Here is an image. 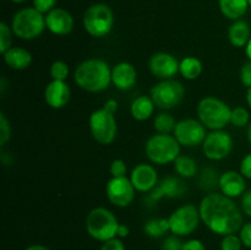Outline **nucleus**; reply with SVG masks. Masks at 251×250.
I'll list each match as a JSON object with an SVG mask.
<instances>
[{"instance_id":"1","label":"nucleus","mask_w":251,"mask_h":250,"mask_svg":"<svg viewBox=\"0 0 251 250\" xmlns=\"http://www.w3.org/2000/svg\"><path fill=\"white\" fill-rule=\"evenodd\" d=\"M201 221L210 230L220 235L234 234L243 227V215L239 206L232 198L223 194L212 193L201 200L200 206Z\"/></svg>"},{"instance_id":"2","label":"nucleus","mask_w":251,"mask_h":250,"mask_svg":"<svg viewBox=\"0 0 251 250\" xmlns=\"http://www.w3.org/2000/svg\"><path fill=\"white\" fill-rule=\"evenodd\" d=\"M74 78L77 86L88 92H102L112 82V70L102 59H87L78 64Z\"/></svg>"},{"instance_id":"3","label":"nucleus","mask_w":251,"mask_h":250,"mask_svg":"<svg viewBox=\"0 0 251 250\" xmlns=\"http://www.w3.org/2000/svg\"><path fill=\"white\" fill-rule=\"evenodd\" d=\"M232 109L223 100L216 97H205L199 102V120L206 126V129L222 130L230 123Z\"/></svg>"},{"instance_id":"4","label":"nucleus","mask_w":251,"mask_h":250,"mask_svg":"<svg viewBox=\"0 0 251 250\" xmlns=\"http://www.w3.org/2000/svg\"><path fill=\"white\" fill-rule=\"evenodd\" d=\"M118 227L119 223L114 213L104 207L93 208L86 218V229L88 234L93 239L103 243L117 237Z\"/></svg>"},{"instance_id":"5","label":"nucleus","mask_w":251,"mask_h":250,"mask_svg":"<svg viewBox=\"0 0 251 250\" xmlns=\"http://www.w3.org/2000/svg\"><path fill=\"white\" fill-rule=\"evenodd\" d=\"M46 27V16L34 7H25L17 11L11 22L15 36L26 41L41 36Z\"/></svg>"},{"instance_id":"6","label":"nucleus","mask_w":251,"mask_h":250,"mask_svg":"<svg viewBox=\"0 0 251 250\" xmlns=\"http://www.w3.org/2000/svg\"><path fill=\"white\" fill-rule=\"evenodd\" d=\"M180 146L174 135L156 134L146 142V154L152 163L168 164L180 156Z\"/></svg>"},{"instance_id":"7","label":"nucleus","mask_w":251,"mask_h":250,"mask_svg":"<svg viewBox=\"0 0 251 250\" xmlns=\"http://www.w3.org/2000/svg\"><path fill=\"white\" fill-rule=\"evenodd\" d=\"M83 27L90 36L102 38L110 33L114 26V14L105 4H95L83 15Z\"/></svg>"},{"instance_id":"8","label":"nucleus","mask_w":251,"mask_h":250,"mask_svg":"<svg viewBox=\"0 0 251 250\" xmlns=\"http://www.w3.org/2000/svg\"><path fill=\"white\" fill-rule=\"evenodd\" d=\"M90 130L93 139L100 145H110L117 137L118 125L114 113L104 107L95 110L90 115Z\"/></svg>"},{"instance_id":"9","label":"nucleus","mask_w":251,"mask_h":250,"mask_svg":"<svg viewBox=\"0 0 251 250\" xmlns=\"http://www.w3.org/2000/svg\"><path fill=\"white\" fill-rule=\"evenodd\" d=\"M185 87L179 81L163 80L151 88V98L161 109H172L183 100Z\"/></svg>"},{"instance_id":"10","label":"nucleus","mask_w":251,"mask_h":250,"mask_svg":"<svg viewBox=\"0 0 251 250\" xmlns=\"http://www.w3.org/2000/svg\"><path fill=\"white\" fill-rule=\"evenodd\" d=\"M169 225H171V232L178 237L189 235L196 230L199 227L201 217L200 211L195 205L186 203L180 206L173 211L169 216Z\"/></svg>"},{"instance_id":"11","label":"nucleus","mask_w":251,"mask_h":250,"mask_svg":"<svg viewBox=\"0 0 251 250\" xmlns=\"http://www.w3.org/2000/svg\"><path fill=\"white\" fill-rule=\"evenodd\" d=\"M233 149V139L223 130H212L202 142V151L211 161H222L229 156Z\"/></svg>"},{"instance_id":"12","label":"nucleus","mask_w":251,"mask_h":250,"mask_svg":"<svg viewBox=\"0 0 251 250\" xmlns=\"http://www.w3.org/2000/svg\"><path fill=\"white\" fill-rule=\"evenodd\" d=\"M174 137L181 146L194 147L202 145L206 139V126L196 119H184L176 123L173 131Z\"/></svg>"},{"instance_id":"13","label":"nucleus","mask_w":251,"mask_h":250,"mask_svg":"<svg viewBox=\"0 0 251 250\" xmlns=\"http://www.w3.org/2000/svg\"><path fill=\"white\" fill-rule=\"evenodd\" d=\"M135 186L127 176L112 178L107 184L105 193L107 198L113 205L118 207H126L135 199Z\"/></svg>"},{"instance_id":"14","label":"nucleus","mask_w":251,"mask_h":250,"mask_svg":"<svg viewBox=\"0 0 251 250\" xmlns=\"http://www.w3.org/2000/svg\"><path fill=\"white\" fill-rule=\"evenodd\" d=\"M179 65L180 61L176 60V56L164 51L153 54L149 61V68L152 75L162 80L173 78L179 73Z\"/></svg>"},{"instance_id":"15","label":"nucleus","mask_w":251,"mask_h":250,"mask_svg":"<svg viewBox=\"0 0 251 250\" xmlns=\"http://www.w3.org/2000/svg\"><path fill=\"white\" fill-rule=\"evenodd\" d=\"M186 186L181 179L176 178V176H167V178L162 179L156 188L151 191L150 194L149 201L151 202H156L161 199H176L181 198L185 194Z\"/></svg>"},{"instance_id":"16","label":"nucleus","mask_w":251,"mask_h":250,"mask_svg":"<svg viewBox=\"0 0 251 250\" xmlns=\"http://www.w3.org/2000/svg\"><path fill=\"white\" fill-rule=\"evenodd\" d=\"M130 180L137 191L149 193L153 190L158 184V174L151 164L141 163L132 169Z\"/></svg>"},{"instance_id":"17","label":"nucleus","mask_w":251,"mask_h":250,"mask_svg":"<svg viewBox=\"0 0 251 250\" xmlns=\"http://www.w3.org/2000/svg\"><path fill=\"white\" fill-rule=\"evenodd\" d=\"M46 25L53 34L66 36L74 28V17L65 9L55 7L46 15Z\"/></svg>"},{"instance_id":"18","label":"nucleus","mask_w":251,"mask_h":250,"mask_svg":"<svg viewBox=\"0 0 251 250\" xmlns=\"http://www.w3.org/2000/svg\"><path fill=\"white\" fill-rule=\"evenodd\" d=\"M218 186L223 195L233 199L244 195L247 181H245V176L240 172L227 171L220 175Z\"/></svg>"},{"instance_id":"19","label":"nucleus","mask_w":251,"mask_h":250,"mask_svg":"<svg viewBox=\"0 0 251 250\" xmlns=\"http://www.w3.org/2000/svg\"><path fill=\"white\" fill-rule=\"evenodd\" d=\"M71 91L65 81L53 80L47 85L44 90V100L49 107L54 109H60L65 107L70 100Z\"/></svg>"},{"instance_id":"20","label":"nucleus","mask_w":251,"mask_h":250,"mask_svg":"<svg viewBox=\"0 0 251 250\" xmlns=\"http://www.w3.org/2000/svg\"><path fill=\"white\" fill-rule=\"evenodd\" d=\"M137 81L136 69L127 61H122L112 69V82L122 91L130 90Z\"/></svg>"},{"instance_id":"21","label":"nucleus","mask_w":251,"mask_h":250,"mask_svg":"<svg viewBox=\"0 0 251 250\" xmlns=\"http://www.w3.org/2000/svg\"><path fill=\"white\" fill-rule=\"evenodd\" d=\"M4 61L14 70H25L32 63V55L27 49L21 47H11L2 54Z\"/></svg>"},{"instance_id":"22","label":"nucleus","mask_w":251,"mask_h":250,"mask_svg":"<svg viewBox=\"0 0 251 250\" xmlns=\"http://www.w3.org/2000/svg\"><path fill=\"white\" fill-rule=\"evenodd\" d=\"M228 38H229L232 46L237 47V48L247 47V44L251 39L249 24L247 21H243V20H235L228 29Z\"/></svg>"},{"instance_id":"23","label":"nucleus","mask_w":251,"mask_h":250,"mask_svg":"<svg viewBox=\"0 0 251 250\" xmlns=\"http://www.w3.org/2000/svg\"><path fill=\"white\" fill-rule=\"evenodd\" d=\"M154 102L152 100L151 97L149 96H140V97L135 98L130 107V112H131L132 118L139 122H145V120L150 119L154 112Z\"/></svg>"},{"instance_id":"24","label":"nucleus","mask_w":251,"mask_h":250,"mask_svg":"<svg viewBox=\"0 0 251 250\" xmlns=\"http://www.w3.org/2000/svg\"><path fill=\"white\" fill-rule=\"evenodd\" d=\"M220 10L227 19L239 20L244 16L249 7L248 0H218Z\"/></svg>"},{"instance_id":"25","label":"nucleus","mask_w":251,"mask_h":250,"mask_svg":"<svg viewBox=\"0 0 251 250\" xmlns=\"http://www.w3.org/2000/svg\"><path fill=\"white\" fill-rule=\"evenodd\" d=\"M179 73L186 80H195L202 73V63L195 56H186L180 61Z\"/></svg>"},{"instance_id":"26","label":"nucleus","mask_w":251,"mask_h":250,"mask_svg":"<svg viewBox=\"0 0 251 250\" xmlns=\"http://www.w3.org/2000/svg\"><path fill=\"white\" fill-rule=\"evenodd\" d=\"M173 163L176 172L183 178H193L198 173V163L191 157L180 154Z\"/></svg>"},{"instance_id":"27","label":"nucleus","mask_w":251,"mask_h":250,"mask_svg":"<svg viewBox=\"0 0 251 250\" xmlns=\"http://www.w3.org/2000/svg\"><path fill=\"white\" fill-rule=\"evenodd\" d=\"M145 233L152 238H158L171 230L168 218H153L145 223Z\"/></svg>"},{"instance_id":"28","label":"nucleus","mask_w":251,"mask_h":250,"mask_svg":"<svg viewBox=\"0 0 251 250\" xmlns=\"http://www.w3.org/2000/svg\"><path fill=\"white\" fill-rule=\"evenodd\" d=\"M176 120L171 114L167 113H159L156 118H154L153 126L158 134H171L176 129Z\"/></svg>"},{"instance_id":"29","label":"nucleus","mask_w":251,"mask_h":250,"mask_svg":"<svg viewBox=\"0 0 251 250\" xmlns=\"http://www.w3.org/2000/svg\"><path fill=\"white\" fill-rule=\"evenodd\" d=\"M250 114L245 108L243 107H235L232 109V114H230V123L237 127H244L249 125Z\"/></svg>"},{"instance_id":"30","label":"nucleus","mask_w":251,"mask_h":250,"mask_svg":"<svg viewBox=\"0 0 251 250\" xmlns=\"http://www.w3.org/2000/svg\"><path fill=\"white\" fill-rule=\"evenodd\" d=\"M50 76L53 80L65 81L69 76V66L64 61H54L50 66Z\"/></svg>"},{"instance_id":"31","label":"nucleus","mask_w":251,"mask_h":250,"mask_svg":"<svg viewBox=\"0 0 251 250\" xmlns=\"http://www.w3.org/2000/svg\"><path fill=\"white\" fill-rule=\"evenodd\" d=\"M11 33H14L12 29L5 22H1L0 24V51L1 54L11 48Z\"/></svg>"},{"instance_id":"32","label":"nucleus","mask_w":251,"mask_h":250,"mask_svg":"<svg viewBox=\"0 0 251 250\" xmlns=\"http://www.w3.org/2000/svg\"><path fill=\"white\" fill-rule=\"evenodd\" d=\"M243 247V242L240 237L234 234H227L223 237L221 243V250H240Z\"/></svg>"},{"instance_id":"33","label":"nucleus","mask_w":251,"mask_h":250,"mask_svg":"<svg viewBox=\"0 0 251 250\" xmlns=\"http://www.w3.org/2000/svg\"><path fill=\"white\" fill-rule=\"evenodd\" d=\"M11 136V127L4 113H0V146H4Z\"/></svg>"},{"instance_id":"34","label":"nucleus","mask_w":251,"mask_h":250,"mask_svg":"<svg viewBox=\"0 0 251 250\" xmlns=\"http://www.w3.org/2000/svg\"><path fill=\"white\" fill-rule=\"evenodd\" d=\"M110 174L113 178H120V176H126L127 167L123 159H114L110 164L109 168Z\"/></svg>"},{"instance_id":"35","label":"nucleus","mask_w":251,"mask_h":250,"mask_svg":"<svg viewBox=\"0 0 251 250\" xmlns=\"http://www.w3.org/2000/svg\"><path fill=\"white\" fill-rule=\"evenodd\" d=\"M56 1L58 0H33V7L42 14H48L49 11L55 9Z\"/></svg>"},{"instance_id":"36","label":"nucleus","mask_w":251,"mask_h":250,"mask_svg":"<svg viewBox=\"0 0 251 250\" xmlns=\"http://www.w3.org/2000/svg\"><path fill=\"white\" fill-rule=\"evenodd\" d=\"M183 248V243L179 239L178 235H169L164 239L163 244H162V249L163 250H181Z\"/></svg>"},{"instance_id":"37","label":"nucleus","mask_w":251,"mask_h":250,"mask_svg":"<svg viewBox=\"0 0 251 250\" xmlns=\"http://www.w3.org/2000/svg\"><path fill=\"white\" fill-rule=\"evenodd\" d=\"M240 81L247 88L251 87V61L245 63L240 69Z\"/></svg>"},{"instance_id":"38","label":"nucleus","mask_w":251,"mask_h":250,"mask_svg":"<svg viewBox=\"0 0 251 250\" xmlns=\"http://www.w3.org/2000/svg\"><path fill=\"white\" fill-rule=\"evenodd\" d=\"M240 239H242L243 245L251 249V222L245 223L242 228H240Z\"/></svg>"},{"instance_id":"39","label":"nucleus","mask_w":251,"mask_h":250,"mask_svg":"<svg viewBox=\"0 0 251 250\" xmlns=\"http://www.w3.org/2000/svg\"><path fill=\"white\" fill-rule=\"evenodd\" d=\"M100 250H125V247L122 240L117 239V238H113V239L103 243Z\"/></svg>"},{"instance_id":"40","label":"nucleus","mask_w":251,"mask_h":250,"mask_svg":"<svg viewBox=\"0 0 251 250\" xmlns=\"http://www.w3.org/2000/svg\"><path fill=\"white\" fill-rule=\"evenodd\" d=\"M240 173L247 179H251V152L243 158L240 163Z\"/></svg>"},{"instance_id":"41","label":"nucleus","mask_w":251,"mask_h":250,"mask_svg":"<svg viewBox=\"0 0 251 250\" xmlns=\"http://www.w3.org/2000/svg\"><path fill=\"white\" fill-rule=\"evenodd\" d=\"M181 250H206L205 244L199 239H190L188 242L183 243Z\"/></svg>"},{"instance_id":"42","label":"nucleus","mask_w":251,"mask_h":250,"mask_svg":"<svg viewBox=\"0 0 251 250\" xmlns=\"http://www.w3.org/2000/svg\"><path fill=\"white\" fill-rule=\"evenodd\" d=\"M242 210L245 215L251 217V189L245 191L242 196Z\"/></svg>"},{"instance_id":"43","label":"nucleus","mask_w":251,"mask_h":250,"mask_svg":"<svg viewBox=\"0 0 251 250\" xmlns=\"http://www.w3.org/2000/svg\"><path fill=\"white\" fill-rule=\"evenodd\" d=\"M104 108L107 110H109V112L112 113H117L118 110V102L115 100H108L107 102L104 103Z\"/></svg>"},{"instance_id":"44","label":"nucleus","mask_w":251,"mask_h":250,"mask_svg":"<svg viewBox=\"0 0 251 250\" xmlns=\"http://www.w3.org/2000/svg\"><path fill=\"white\" fill-rule=\"evenodd\" d=\"M129 233H130L129 227H127L126 225H120L119 223V227H118V234H117L118 237L125 238L129 235Z\"/></svg>"},{"instance_id":"45","label":"nucleus","mask_w":251,"mask_h":250,"mask_svg":"<svg viewBox=\"0 0 251 250\" xmlns=\"http://www.w3.org/2000/svg\"><path fill=\"white\" fill-rule=\"evenodd\" d=\"M26 250H49V249H48V248L43 247V245L36 244V245H31V247L27 248Z\"/></svg>"},{"instance_id":"46","label":"nucleus","mask_w":251,"mask_h":250,"mask_svg":"<svg viewBox=\"0 0 251 250\" xmlns=\"http://www.w3.org/2000/svg\"><path fill=\"white\" fill-rule=\"evenodd\" d=\"M245 53H247V56L251 61V39L249 41V43L247 44V47H245Z\"/></svg>"},{"instance_id":"47","label":"nucleus","mask_w":251,"mask_h":250,"mask_svg":"<svg viewBox=\"0 0 251 250\" xmlns=\"http://www.w3.org/2000/svg\"><path fill=\"white\" fill-rule=\"evenodd\" d=\"M247 103H248V105L251 108V87L248 88V91H247Z\"/></svg>"},{"instance_id":"48","label":"nucleus","mask_w":251,"mask_h":250,"mask_svg":"<svg viewBox=\"0 0 251 250\" xmlns=\"http://www.w3.org/2000/svg\"><path fill=\"white\" fill-rule=\"evenodd\" d=\"M248 141H249L250 146H251V122L248 125Z\"/></svg>"},{"instance_id":"49","label":"nucleus","mask_w":251,"mask_h":250,"mask_svg":"<svg viewBox=\"0 0 251 250\" xmlns=\"http://www.w3.org/2000/svg\"><path fill=\"white\" fill-rule=\"evenodd\" d=\"M12 2H15V4H21V2H25L26 0H11Z\"/></svg>"},{"instance_id":"50","label":"nucleus","mask_w":251,"mask_h":250,"mask_svg":"<svg viewBox=\"0 0 251 250\" xmlns=\"http://www.w3.org/2000/svg\"><path fill=\"white\" fill-rule=\"evenodd\" d=\"M248 2H249V7H251V0H248Z\"/></svg>"}]
</instances>
